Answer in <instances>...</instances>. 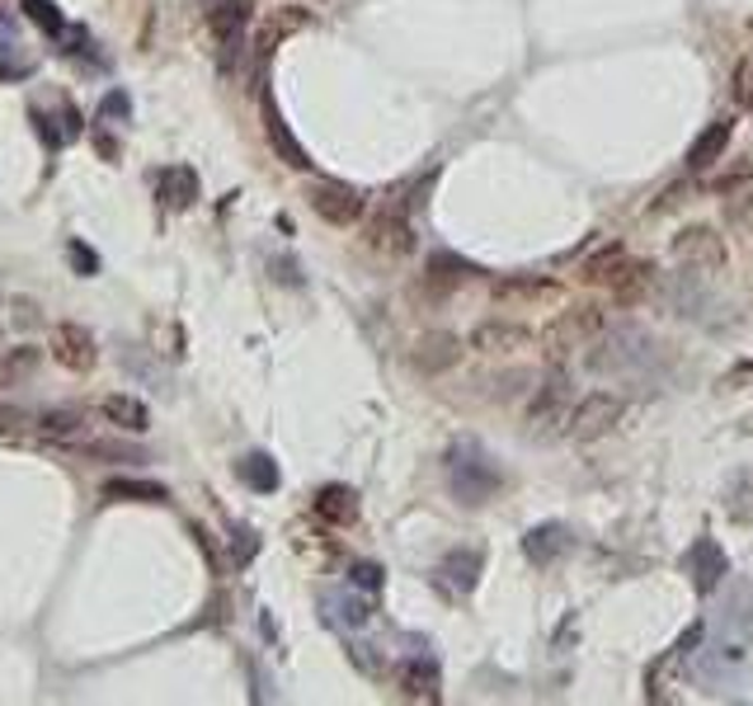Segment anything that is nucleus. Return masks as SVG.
I'll return each mask as SVG.
<instances>
[{"label":"nucleus","mask_w":753,"mask_h":706,"mask_svg":"<svg viewBox=\"0 0 753 706\" xmlns=\"http://www.w3.org/2000/svg\"><path fill=\"white\" fill-rule=\"evenodd\" d=\"M570 415H575V387L561 367H551L547 381L532 395V405H528V433L532 438H561L570 429Z\"/></svg>","instance_id":"f257e3e1"},{"label":"nucleus","mask_w":753,"mask_h":706,"mask_svg":"<svg viewBox=\"0 0 753 706\" xmlns=\"http://www.w3.org/2000/svg\"><path fill=\"white\" fill-rule=\"evenodd\" d=\"M603 306H593V302H579V306H565L556 320L547 325V335H542V349H547V358L551 363H561L570 349H585L589 339H599L603 335Z\"/></svg>","instance_id":"f03ea898"},{"label":"nucleus","mask_w":753,"mask_h":706,"mask_svg":"<svg viewBox=\"0 0 753 706\" xmlns=\"http://www.w3.org/2000/svg\"><path fill=\"white\" fill-rule=\"evenodd\" d=\"M726 236L716 231V226H683V231L674 236V264L683 268L692 278H712L726 268Z\"/></svg>","instance_id":"7ed1b4c3"},{"label":"nucleus","mask_w":753,"mask_h":706,"mask_svg":"<svg viewBox=\"0 0 753 706\" xmlns=\"http://www.w3.org/2000/svg\"><path fill=\"white\" fill-rule=\"evenodd\" d=\"M622 415H627V401L613 391H589L585 401H575V415H570V429L565 438H575V443H593V438L613 433Z\"/></svg>","instance_id":"20e7f679"},{"label":"nucleus","mask_w":753,"mask_h":706,"mask_svg":"<svg viewBox=\"0 0 753 706\" xmlns=\"http://www.w3.org/2000/svg\"><path fill=\"white\" fill-rule=\"evenodd\" d=\"M306 203L321 222H330V226H359L363 212H367L363 193L349 189V184H339V179H311L306 184Z\"/></svg>","instance_id":"39448f33"},{"label":"nucleus","mask_w":753,"mask_h":706,"mask_svg":"<svg viewBox=\"0 0 753 706\" xmlns=\"http://www.w3.org/2000/svg\"><path fill=\"white\" fill-rule=\"evenodd\" d=\"M250 20H254L250 0H212V5H208V28H212V38L222 42V62L226 66H236L240 48H246Z\"/></svg>","instance_id":"423d86ee"},{"label":"nucleus","mask_w":753,"mask_h":706,"mask_svg":"<svg viewBox=\"0 0 753 706\" xmlns=\"http://www.w3.org/2000/svg\"><path fill=\"white\" fill-rule=\"evenodd\" d=\"M494 486H500V471H494L472 443L452 452V490H457L466 504H486L494 494Z\"/></svg>","instance_id":"0eeeda50"},{"label":"nucleus","mask_w":753,"mask_h":706,"mask_svg":"<svg viewBox=\"0 0 753 706\" xmlns=\"http://www.w3.org/2000/svg\"><path fill=\"white\" fill-rule=\"evenodd\" d=\"M688 575H692V589L698 593H716L720 584H726V575H730V560H726V551H720L716 537H698V542L688 546Z\"/></svg>","instance_id":"6e6552de"},{"label":"nucleus","mask_w":753,"mask_h":706,"mask_svg":"<svg viewBox=\"0 0 753 706\" xmlns=\"http://www.w3.org/2000/svg\"><path fill=\"white\" fill-rule=\"evenodd\" d=\"M480 570H486V556L480 551H448L443 556V565L434 570V584L448 593V598H466L476 584H480Z\"/></svg>","instance_id":"1a4fd4ad"},{"label":"nucleus","mask_w":753,"mask_h":706,"mask_svg":"<svg viewBox=\"0 0 753 706\" xmlns=\"http://www.w3.org/2000/svg\"><path fill=\"white\" fill-rule=\"evenodd\" d=\"M410 363H415V373H424V377H443V373H452V367L462 363V339L448 335V330L419 335V344H415V353H410Z\"/></svg>","instance_id":"9d476101"},{"label":"nucleus","mask_w":753,"mask_h":706,"mask_svg":"<svg viewBox=\"0 0 753 706\" xmlns=\"http://www.w3.org/2000/svg\"><path fill=\"white\" fill-rule=\"evenodd\" d=\"M52 358L62 367H71V373H90L95 358H99L95 335L85 330V325H76V320L57 325V330H52Z\"/></svg>","instance_id":"9b49d317"},{"label":"nucleus","mask_w":753,"mask_h":706,"mask_svg":"<svg viewBox=\"0 0 753 706\" xmlns=\"http://www.w3.org/2000/svg\"><path fill=\"white\" fill-rule=\"evenodd\" d=\"M367 245H373L377 254H387V260H401V254L415 250V231H410L405 212L401 207L377 212L373 226H367Z\"/></svg>","instance_id":"f8f14e48"},{"label":"nucleus","mask_w":753,"mask_h":706,"mask_svg":"<svg viewBox=\"0 0 753 706\" xmlns=\"http://www.w3.org/2000/svg\"><path fill=\"white\" fill-rule=\"evenodd\" d=\"M655 292H660V274H655V264H645V260H627L617 268V278L607 282V297H613L617 306L650 302Z\"/></svg>","instance_id":"ddd939ff"},{"label":"nucleus","mask_w":753,"mask_h":706,"mask_svg":"<svg viewBox=\"0 0 753 706\" xmlns=\"http://www.w3.org/2000/svg\"><path fill=\"white\" fill-rule=\"evenodd\" d=\"M528 344H532V330L528 325H514V320H486L472 335V349L486 353V358H514V353L528 349Z\"/></svg>","instance_id":"4468645a"},{"label":"nucleus","mask_w":753,"mask_h":706,"mask_svg":"<svg viewBox=\"0 0 753 706\" xmlns=\"http://www.w3.org/2000/svg\"><path fill=\"white\" fill-rule=\"evenodd\" d=\"M264 133H268V147H274V155H278L283 165H292V169H311L306 147L292 137V127H288V118L278 113L274 99H264Z\"/></svg>","instance_id":"2eb2a0df"},{"label":"nucleus","mask_w":753,"mask_h":706,"mask_svg":"<svg viewBox=\"0 0 753 706\" xmlns=\"http://www.w3.org/2000/svg\"><path fill=\"white\" fill-rule=\"evenodd\" d=\"M198 169L189 165H165L161 175H155V198L170 207V212H184V207H193L198 203Z\"/></svg>","instance_id":"dca6fc26"},{"label":"nucleus","mask_w":753,"mask_h":706,"mask_svg":"<svg viewBox=\"0 0 753 706\" xmlns=\"http://www.w3.org/2000/svg\"><path fill=\"white\" fill-rule=\"evenodd\" d=\"M565 551H570V532L561 528V522H542V528H532L528 537H523V556H528L532 565H556Z\"/></svg>","instance_id":"f3484780"},{"label":"nucleus","mask_w":753,"mask_h":706,"mask_svg":"<svg viewBox=\"0 0 753 706\" xmlns=\"http://www.w3.org/2000/svg\"><path fill=\"white\" fill-rule=\"evenodd\" d=\"M311 508H316V518L330 522V528H353V522H359V494L349 486H325L316 500H311Z\"/></svg>","instance_id":"a211bd4d"},{"label":"nucleus","mask_w":753,"mask_h":706,"mask_svg":"<svg viewBox=\"0 0 753 706\" xmlns=\"http://www.w3.org/2000/svg\"><path fill=\"white\" fill-rule=\"evenodd\" d=\"M730 137H735V123H730V118H716L712 127H702L698 141L688 147V169H692V175H698V169H706V165H716L720 155H726Z\"/></svg>","instance_id":"6ab92c4d"},{"label":"nucleus","mask_w":753,"mask_h":706,"mask_svg":"<svg viewBox=\"0 0 753 706\" xmlns=\"http://www.w3.org/2000/svg\"><path fill=\"white\" fill-rule=\"evenodd\" d=\"M34 133L42 137V147H66L71 137H80V113L71 104H57V113L48 109H34Z\"/></svg>","instance_id":"aec40b11"},{"label":"nucleus","mask_w":753,"mask_h":706,"mask_svg":"<svg viewBox=\"0 0 753 706\" xmlns=\"http://www.w3.org/2000/svg\"><path fill=\"white\" fill-rule=\"evenodd\" d=\"M28 424H34L42 438H52V443H76L80 429H85V415L80 409H71V405H48V409H38Z\"/></svg>","instance_id":"412c9836"},{"label":"nucleus","mask_w":753,"mask_h":706,"mask_svg":"<svg viewBox=\"0 0 753 706\" xmlns=\"http://www.w3.org/2000/svg\"><path fill=\"white\" fill-rule=\"evenodd\" d=\"M472 278H476V264H466V260H457V254H448V250H434L429 254V274H424L429 288L452 292V288H466Z\"/></svg>","instance_id":"4be33fe9"},{"label":"nucleus","mask_w":753,"mask_h":706,"mask_svg":"<svg viewBox=\"0 0 753 706\" xmlns=\"http://www.w3.org/2000/svg\"><path fill=\"white\" fill-rule=\"evenodd\" d=\"M104 500H127V504H170V490L155 480H137V476H109L104 480Z\"/></svg>","instance_id":"5701e85b"},{"label":"nucleus","mask_w":753,"mask_h":706,"mask_svg":"<svg viewBox=\"0 0 753 706\" xmlns=\"http://www.w3.org/2000/svg\"><path fill=\"white\" fill-rule=\"evenodd\" d=\"M627 260H631V254L622 250V245H603L599 254H593V260H585V268H579V278H585L589 288H603V292H607V282L617 278V268L627 264Z\"/></svg>","instance_id":"b1692460"},{"label":"nucleus","mask_w":753,"mask_h":706,"mask_svg":"<svg viewBox=\"0 0 753 706\" xmlns=\"http://www.w3.org/2000/svg\"><path fill=\"white\" fill-rule=\"evenodd\" d=\"M99 415H104L109 424H118V429H127V433H141L147 429V419H151L137 395H109V401L99 405Z\"/></svg>","instance_id":"393cba45"},{"label":"nucleus","mask_w":753,"mask_h":706,"mask_svg":"<svg viewBox=\"0 0 753 706\" xmlns=\"http://www.w3.org/2000/svg\"><path fill=\"white\" fill-rule=\"evenodd\" d=\"M726 514L735 522H753V466H740L726 480Z\"/></svg>","instance_id":"a878e982"},{"label":"nucleus","mask_w":753,"mask_h":706,"mask_svg":"<svg viewBox=\"0 0 753 706\" xmlns=\"http://www.w3.org/2000/svg\"><path fill=\"white\" fill-rule=\"evenodd\" d=\"M542 297H551V282L547 278H504V282H494V302H500V306L542 302Z\"/></svg>","instance_id":"bb28decb"},{"label":"nucleus","mask_w":753,"mask_h":706,"mask_svg":"<svg viewBox=\"0 0 753 706\" xmlns=\"http://www.w3.org/2000/svg\"><path fill=\"white\" fill-rule=\"evenodd\" d=\"M38 367V344H14L0 349V387H20V381Z\"/></svg>","instance_id":"cd10ccee"},{"label":"nucleus","mask_w":753,"mask_h":706,"mask_svg":"<svg viewBox=\"0 0 753 706\" xmlns=\"http://www.w3.org/2000/svg\"><path fill=\"white\" fill-rule=\"evenodd\" d=\"M401 692H405V697L438 702V669H434V664H424V659H410L401 669Z\"/></svg>","instance_id":"c85d7f7f"},{"label":"nucleus","mask_w":753,"mask_h":706,"mask_svg":"<svg viewBox=\"0 0 753 706\" xmlns=\"http://www.w3.org/2000/svg\"><path fill=\"white\" fill-rule=\"evenodd\" d=\"M236 471L250 490H260V494L278 490V466H274V457H264V452H250L246 462H236Z\"/></svg>","instance_id":"c756f323"},{"label":"nucleus","mask_w":753,"mask_h":706,"mask_svg":"<svg viewBox=\"0 0 753 706\" xmlns=\"http://www.w3.org/2000/svg\"><path fill=\"white\" fill-rule=\"evenodd\" d=\"M14 52H20L14 24H10V20H0V76H5V80L28 76V62H24V56H14Z\"/></svg>","instance_id":"7c9ffc66"},{"label":"nucleus","mask_w":753,"mask_h":706,"mask_svg":"<svg viewBox=\"0 0 753 706\" xmlns=\"http://www.w3.org/2000/svg\"><path fill=\"white\" fill-rule=\"evenodd\" d=\"M325 607H330V621H339V627H363L367 617H373V593L367 598H325Z\"/></svg>","instance_id":"2f4dec72"},{"label":"nucleus","mask_w":753,"mask_h":706,"mask_svg":"<svg viewBox=\"0 0 753 706\" xmlns=\"http://www.w3.org/2000/svg\"><path fill=\"white\" fill-rule=\"evenodd\" d=\"M20 5H24V14H28V20H34L48 38H62V34H66V20H62V10H57L52 0H20Z\"/></svg>","instance_id":"473e14b6"},{"label":"nucleus","mask_w":753,"mask_h":706,"mask_svg":"<svg viewBox=\"0 0 753 706\" xmlns=\"http://www.w3.org/2000/svg\"><path fill=\"white\" fill-rule=\"evenodd\" d=\"M349 589L381 593V565H373V560H353V565H349Z\"/></svg>","instance_id":"72a5a7b5"},{"label":"nucleus","mask_w":753,"mask_h":706,"mask_svg":"<svg viewBox=\"0 0 753 706\" xmlns=\"http://www.w3.org/2000/svg\"><path fill=\"white\" fill-rule=\"evenodd\" d=\"M90 457H104V462H141L147 452L141 447H127V443H85Z\"/></svg>","instance_id":"f704fd0d"},{"label":"nucleus","mask_w":753,"mask_h":706,"mask_svg":"<svg viewBox=\"0 0 753 706\" xmlns=\"http://www.w3.org/2000/svg\"><path fill=\"white\" fill-rule=\"evenodd\" d=\"M99 118H118V123H127V118H133V99H127L123 90H109L104 94V104H99Z\"/></svg>","instance_id":"c9c22d12"},{"label":"nucleus","mask_w":753,"mask_h":706,"mask_svg":"<svg viewBox=\"0 0 753 706\" xmlns=\"http://www.w3.org/2000/svg\"><path fill=\"white\" fill-rule=\"evenodd\" d=\"M66 260L76 264L85 278H95V274H99V254H95L90 245H85V240H71V245H66Z\"/></svg>","instance_id":"e433bc0d"},{"label":"nucleus","mask_w":753,"mask_h":706,"mask_svg":"<svg viewBox=\"0 0 753 706\" xmlns=\"http://www.w3.org/2000/svg\"><path fill=\"white\" fill-rule=\"evenodd\" d=\"M735 104L753 113V62L735 66Z\"/></svg>","instance_id":"4c0bfd02"},{"label":"nucleus","mask_w":753,"mask_h":706,"mask_svg":"<svg viewBox=\"0 0 753 706\" xmlns=\"http://www.w3.org/2000/svg\"><path fill=\"white\" fill-rule=\"evenodd\" d=\"M254 551H260L254 532H250V528H236V532H231V556H236V565H250Z\"/></svg>","instance_id":"58836bf2"},{"label":"nucleus","mask_w":753,"mask_h":706,"mask_svg":"<svg viewBox=\"0 0 753 706\" xmlns=\"http://www.w3.org/2000/svg\"><path fill=\"white\" fill-rule=\"evenodd\" d=\"M749 381H753V363H740V367H730V373L720 377V387H726V391H740V387H749Z\"/></svg>","instance_id":"ea45409f"},{"label":"nucleus","mask_w":753,"mask_h":706,"mask_svg":"<svg viewBox=\"0 0 753 706\" xmlns=\"http://www.w3.org/2000/svg\"><path fill=\"white\" fill-rule=\"evenodd\" d=\"M189 537L198 542V551H203V556H208V565H212V570H217V551H212V537H208V528H203V522H189Z\"/></svg>","instance_id":"a19ab883"},{"label":"nucleus","mask_w":753,"mask_h":706,"mask_svg":"<svg viewBox=\"0 0 753 706\" xmlns=\"http://www.w3.org/2000/svg\"><path fill=\"white\" fill-rule=\"evenodd\" d=\"M24 419H34V415H24V409H10V405H5V409H0V433H14Z\"/></svg>","instance_id":"79ce46f5"}]
</instances>
